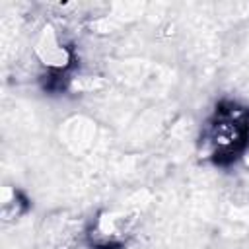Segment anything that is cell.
I'll use <instances>...</instances> for the list:
<instances>
[{
    "label": "cell",
    "mask_w": 249,
    "mask_h": 249,
    "mask_svg": "<svg viewBox=\"0 0 249 249\" xmlns=\"http://www.w3.org/2000/svg\"><path fill=\"white\" fill-rule=\"evenodd\" d=\"M27 210V200L16 189H6L2 196V216L4 220H16Z\"/></svg>",
    "instance_id": "277c9868"
},
{
    "label": "cell",
    "mask_w": 249,
    "mask_h": 249,
    "mask_svg": "<svg viewBox=\"0 0 249 249\" xmlns=\"http://www.w3.org/2000/svg\"><path fill=\"white\" fill-rule=\"evenodd\" d=\"M249 138V111L235 103L216 107L212 121L202 136V152L216 163H228L237 158Z\"/></svg>",
    "instance_id": "6da1fadb"
},
{
    "label": "cell",
    "mask_w": 249,
    "mask_h": 249,
    "mask_svg": "<svg viewBox=\"0 0 249 249\" xmlns=\"http://www.w3.org/2000/svg\"><path fill=\"white\" fill-rule=\"evenodd\" d=\"M37 54L43 60V64H47L51 68L60 70L70 64V53L56 41L51 27H47L45 33L41 35V41L37 43Z\"/></svg>",
    "instance_id": "3957f363"
},
{
    "label": "cell",
    "mask_w": 249,
    "mask_h": 249,
    "mask_svg": "<svg viewBox=\"0 0 249 249\" xmlns=\"http://www.w3.org/2000/svg\"><path fill=\"white\" fill-rule=\"evenodd\" d=\"M128 218L117 216V214H107L101 216L91 230V243L101 249H117L123 245L126 231H128Z\"/></svg>",
    "instance_id": "7a4b0ae2"
}]
</instances>
